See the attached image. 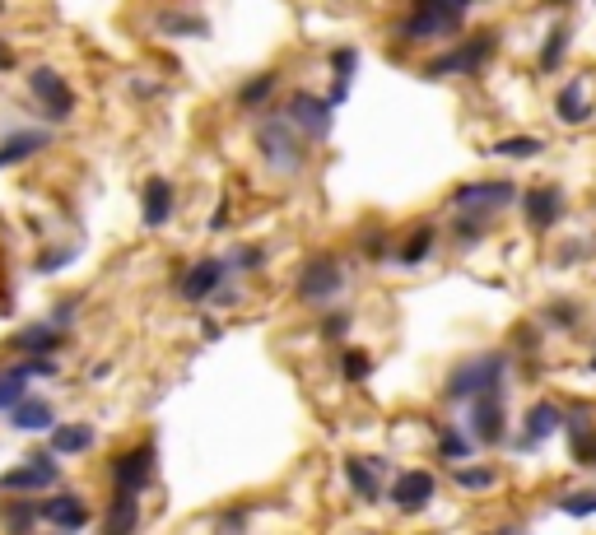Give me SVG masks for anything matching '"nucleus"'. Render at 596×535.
<instances>
[{"label":"nucleus","instance_id":"f257e3e1","mask_svg":"<svg viewBox=\"0 0 596 535\" xmlns=\"http://www.w3.org/2000/svg\"><path fill=\"white\" fill-rule=\"evenodd\" d=\"M261 159L271 163L275 173H298L303 168V145H298V126H289V117H266L257 131Z\"/></svg>","mask_w":596,"mask_h":535},{"label":"nucleus","instance_id":"f03ea898","mask_svg":"<svg viewBox=\"0 0 596 535\" xmlns=\"http://www.w3.org/2000/svg\"><path fill=\"white\" fill-rule=\"evenodd\" d=\"M471 0H415L410 19L401 24L406 38H443V33H457L461 14H466Z\"/></svg>","mask_w":596,"mask_h":535},{"label":"nucleus","instance_id":"7ed1b4c3","mask_svg":"<svg viewBox=\"0 0 596 535\" xmlns=\"http://www.w3.org/2000/svg\"><path fill=\"white\" fill-rule=\"evenodd\" d=\"M503 368H508L503 354H480V359L461 363L457 373L447 377V401H471V396H480V391H499L503 387Z\"/></svg>","mask_w":596,"mask_h":535},{"label":"nucleus","instance_id":"20e7f679","mask_svg":"<svg viewBox=\"0 0 596 535\" xmlns=\"http://www.w3.org/2000/svg\"><path fill=\"white\" fill-rule=\"evenodd\" d=\"M340 289H345V266H340L336 256L322 252L298 270V298H303V303H326V298H336Z\"/></svg>","mask_w":596,"mask_h":535},{"label":"nucleus","instance_id":"39448f33","mask_svg":"<svg viewBox=\"0 0 596 535\" xmlns=\"http://www.w3.org/2000/svg\"><path fill=\"white\" fill-rule=\"evenodd\" d=\"M61 480V470H56L52 456H28V466H14L0 475V489H10V494H38V489H52Z\"/></svg>","mask_w":596,"mask_h":535},{"label":"nucleus","instance_id":"423d86ee","mask_svg":"<svg viewBox=\"0 0 596 535\" xmlns=\"http://www.w3.org/2000/svg\"><path fill=\"white\" fill-rule=\"evenodd\" d=\"M33 98H38L42 103V112H47V117L52 121H66L70 112H75V94H70V84L61 80V75H56V70H47V66H38L33 70Z\"/></svg>","mask_w":596,"mask_h":535},{"label":"nucleus","instance_id":"0eeeda50","mask_svg":"<svg viewBox=\"0 0 596 535\" xmlns=\"http://www.w3.org/2000/svg\"><path fill=\"white\" fill-rule=\"evenodd\" d=\"M149 480H154V447H131L126 456H117L112 461V484L117 489H126V494H140V489H149Z\"/></svg>","mask_w":596,"mask_h":535},{"label":"nucleus","instance_id":"6e6552de","mask_svg":"<svg viewBox=\"0 0 596 535\" xmlns=\"http://www.w3.org/2000/svg\"><path fill=\"white\" fill-rule=\"evenodd\" d=\"M224 275H233L229 261H219V256H205V261L187 266V275H182V298H187V303H201V298L219 294V289H224Z\"/></svg>","mask_w":596,"mask_h":535},{"label":"nucleus","instance_id":"1a4fd4ad","mask_svg":"<svg viewBox=\"0 0 596 535\" xmlns=\"http://www.w3.org/2000/svg\"><path fill=\"white\" fill-rule=\"evenodd\" d=\"M285 117L294 121L308 140H326V135H331V103H322V98H312V94H294V98H289Z\"/></svg>","mask_w":596,"mask_h":535},{"label":"nucleus","instance_id":"9d476101","mask_svg":"<svg viewBox=\"0 0 596 535\" xmlns=\"http://www.w3.org/2000/svg\"><path fill=\"white\" fill-rule=\"evenodd\" d=\"M471 433H475V442H485V447H494V442L503 438V396L499 391L471 396Z\"/></svg>","mask_w":596,"mask_h":535},{"label":"nucleus","instance_id":"9b49d317","mask_svg":"<svg viewBox=\"0 0 596 535\" xmlns=\"http://www.w3.org/2000/svg\"><path fill=\"white\" fill-rule=\"evenodd\" d=\"M489 52H494V38L480 33V38H471L466 47H457V52L438 56L434 66H429V75H471V70H480L489 61Z\"/></svg>","mask_w":596,"mask_h":535},{"label":"nucleus","instance_id":"f8f14e48","mask_svg":"<svg viewBox=\"0 0 596 535\" xmlns=\"http://www.w3.org/2000/svg\"><path fill=\"white\" fill-rule=\"evenodd\" d=\"M517 201V187L513 182H466V187L452 191V205L457 210H494V205H508Z\"/></svg>","mask_w":596,"mask_h":535},{"label":"nucleus","instance_id":"ddd939ff","mask_svg":"<svg viewBox=\"0 0 596 535\" xmlns=\"http://www.w3.org/2000/svg\"><path fill=\"white\" fill-rule=\"evenodd\" d=\"M434 475L429 470H406L401 480L392 484V503L401 512H420V508H429V498H434Z\"/></svg>","mask_w":596,"mask_h":535},{"label":"nucleus","instance_id":"4468645a","mask_svg":"<svg viewBox=\"0 0 596 535\" xmlns=\"http://www.w3.org/2000/svg\"><path fill=\"white\" fill-rule=\"evenodd\" d=\"M38 517H42V522H52V526H61V531H84V526H89V508H84L80 494L47 498V503L38 508Z\"/></svg>","mask_w":596,"mask_h":535},{"label":"nucleus","instance_id":"2eb2a0df","mask_svg":"<svg viewBox=\"0 0 596 535\" xmlns=\"http://www.w3.org/2000/svg\"><path fill=\"white\" fill-rule=\"evenodd\" d=\"M66 345V335H61V326H52V321H38V326H24V331L10 340L14 354H52V349Z\"/></svg>","mask_w":596,"mask_h":535},{"label":"nucleus","instance_id":"dca6fc26","mask_svg":"<svg viewBox=\"0 0 596 535\" xmlns=\"http://www.w3.org/2000/svg\"><path fill=\"white\" fill-rule=\"evenodd\" d=\"M378 470H382L378 456H373V461H368V456H350V461H345V480H350V489L364 498V503H378L382 498Z\"/></svg>","mask_w":596,"mask_h":535},{"label":"nucleus","instance_id":"f3484780","mask_svg":"<svg viewBox=\"0 0 596 535\" xmlns=\"http://www.w3.org/2000/svg\"><path fill=\"white\" fill-rule=\"evenodd\" d=\"M145 224L149 228H163L168 219H173V187L163 182V177H149V187H145Z\"/></svg>","mask_w":596,"mask_h":535},{"label":"nucleus","instance_id":"a211bd4d","mask_svg":"<svg viewBox=\"0 0 596 535\" xmlns=\"http://www.w3.org/2000/svg\"><path fill=\"white\" fill-rule=\"evenodd\" d=\"M52 419H56L52 405L38 401V396H24V401L10 410V424L24 428V433H47V428H52Z\"/></svg>","mask_w":596,"mask_h":535},{"label":"nucleus","instance_id":"6ab92c4d","mask_svg":"<svg viewBox=\"0 0 596 535\" xmlns=\"http://www.w3.org/2000/svg\"><path fill=\"white\" fill-rule=\"evenodd\" d=\"M527 224L531 228H550L559 219V214H564V201H559V191H550V187H536V191H527Z\"/></svg>","mask_w":596,"mask_h":535},{"label":"nucleus","instance_id":"aec40b11","mask_svg":"<svg viewBox=\"0 0 596 535\" xmlns=\"http://www.w3.org/2000/svg\"><path fill=\"white\" fill-rule=\"evenodd\" d=\"M555 112L569 121V126H578V121L592 117V103H587V84H583V80L564 84V89H559V98H555Z\"/></svg>","mask_w":596,"mask_h":535},{"label":"nucleus","instance_id":"412c9836","mask_svg":"<svg viewBox=\"0 0 596 535\" xmlns=\"http://www.w3.org/2000/svg\"><path fill=\"white\" fill-rule=\"evenodd\" d=\"M47 145V131H14L5 145H0V168H14V163H24L28 154H38Z\"/></svg>","mask_w":596,"mask_h":535},{"label":"nucleus","instance_id":"4be33fe9","mask_svg":"<svg viewBox=\"0 0 596 535\" xmlns=\"http://www.w3.org/2000/svg\"><path fill=\"white\" fill-rule=\"evenodd\" d=\"M108 535H126V531H136L140 526V503L136 494H126V489H117V498H112V508H108Z\"/></svg>","mask_w":596,"mask_h":535},{"label":"nucleus","instance_id":"5701e85b","mask_svg":"<svg viewBox=\"0 0 596 535\" xmlns=\"http://www.w3.org/2000/svg\"><path fill=\"white\" fill-rule=\"evenodd\" d=\"M559 424H564V415H559V410H555L550 401L531 405V410H527V442H545Z\"/></svg>","mask_w":596,"mask_h":535},{"label":"nucleus","instance_id":"b1692460","mask_svg":"<svg viewBox=\"0 0 596 535\" xmlns=\"http://www.w3.org/2000/svg\"><path fill=\"white\" fill-rule=\"evenodd\" d=\"M52 447H56V452H89V447H94V428H89V424L56 428L52 424Z\"/></svg>","mask_w":596,"mask_h":535},{"label":"nucleus","instance_id":"393cba45","mask_svg":"<svg viewBox=\"0 0 596 535\" xmlns=\"http://www.w3.org/2000/svg\"><path fill=\"white\" fill-rule=\"evenodd\" d=\"M159 28H163V33H177V38H182V33H191V38H205V33H210V24H205V19H196V14H187V19H182L177 10L159 14Z\"/></svg>","mask_w":596,"mask_h":535},{"label":"nucleus","instance_id":"a878e982","mask_svg":"<svg viewBox=\"0 0 596 535\" xmlns=\"http://www.w3.org/2000/svg\"><path fill=\"white\" fill-rule=\"evenodd\" d=\"M429 252H434V228H415V233L401 242V261H406V266H420Z\"/></svg>","mask_w":596,"mask_h":535},{"label":"nucleus","instance_id":"bb28decb","mask_svg":"<svg viewBox=\"0 0 596 535\" xmlns=\"http://www.w3.org/2000/svg\"><path fill=\"white\" fill-rule=\"evenodd\" d=\"M541 149H545L541 140H531V135H513V140H499L494 154H503V159H536Z\"/></svg>","mask_w":596,"mask_h":535},{"label":"nucleus","instance_id":"cd10ccee","mask_svg":"<svg viewBox=\"0 0 596 535\" xmlns=\"http://www.w3.org/2000/svg\"><path fill=\"white\" fill-rule=\"evenodd\" d=\"M271 89H275V75L266 70V75H257V80H247L243 89H238V103H243V107H257V103H266V98H271Z\"/></svg>","mask_w":596,"mask_h":535},{"label":"nucleus","instance_id":"c85d7f7f","mask_svg":"<svg viewBox=\"0 0 596 535\" xmlns=\"http://www.w3.org/2000/svg\"><path fill=\"white\" fill-rule=\"evenodd\" d=\"M24 396H28V387H24V377H19V373L0 377V410H5V415H10V410L24 401Z\"/></svg>","mask_w":596,"mask_h":535},{"label":"nucleus","instance_id":"c756f323","mask_svg":"<svg viewBox=\"0 0 596 535\" xmlns=\"http://www.w3.org/2000/svg\"><path fill=\"white\" fill-rule=\"evenodd\" d=\"M564 42H569V28H555L550 38H545V52H541V70H555L564 61Z\"/></svg>","mask_w":596,"mask_h":535},{"label":"nucleus","instance_id":"7c9ffc66","mask_svg":"<svg viewBox=\"0 0 596 535\" xmlns=\"http://www.w3.org/2000/svg\"><path fill=\"white\" fill-rule=\"evenodd\" d=\"M559 512H569V517H592V512H596V494H569V498H559Z\"/></svg>","mask_w":596,"mask_h":535},{"label":"nucleus","instance_id":"2f4dec72","mask_svg":"<svg viewBox=\"0 0 596 535\" xmlns=\"http://www.w3.org/2000/svg\"><path fill=\"white\" fill-rule=\"evenodd\" d=\"M443 456L447 461H466V456H471V442L461 438L457 428H443Z\"/></svg>","mask_w":596,"mask_h":535},{"label":"nucleus","instance_id":"473e14b6","mask_svg":"<svg viewBox=\"0 0 596 535\" xmlns=\"http://www.w3.org/2000/svg\"><path fill=\"white\" fill-rule=\"evenodd\" d=\"M38 522V508H33V503H14L10 512H5V526H10V531H24V526H33Z\"/></svg>","mask_w":596,"mask_h":535},{"label":"nucleus","instance_id":"72a5a7b5","mask_svg":"<svg viewBox=\"0 0 596 535\" xmlns=\"http://www.w3.org/2000/svg\"><path fill=\"white\" fill-rule=\"evenodd\" d=\"M340 368H345V377H350V382H364V377H368V354H359V349H345Z\"/></svg>","mask_w":596,"mask_h":535},{"label":"nucleus","instance_id":"f704fd0d","mask_svg":"<svg viewBox=\"0 0 596 535\" xmlns=\"http://www.w3.org/2000/svg\"><path fill=\"white\" fill-rule=\"evenodd\" d=\"M457 484H461V489H489V484H494V470L466 466V470H457Z\"/></svg>","mask_w":596,"mask_h":535},{"label":"nucleus","instance_id":"c9c22d12","mask_svg":"<svg viewBox=\"0 0 596 535\" xmlns=\"http://www.w3.org/2000/svg\"><path fill=\"white\" fill-rule=\"evenodd\" d=\"M354 66H359V52H354V47H340V52H331V70H336V75H345V80H350Z\"/></svg>","mask_w":596,"mask_h":535},{"label":"nucleus","instance_id":"e433bc0d","mask_svg":"<svg viewBox=\"0 0 596 535\" xmlns=\"http://www.w3.org/2000/svg\"><path fill=\"white\" fill-rule=\"evenodd\" d=\"M573 456H578V461H596V438L592 433H573Z\"/></svg>","mask_w":596,"mask_h":535},{"label":"nucleus","instance_id":"4c0bfd02","mask_svg":"<svg viewBox=\"0 0 596 535\" xmlns=\"http://www.w3.org/2000/svg\"><path fill=\"white\" fill-rule=\"evenodd\" d=\"M257 266H261V252H257V247H243V252L229 261V270H257Z\"/></svg>","mask_w":596,"mask_h":535},{"label":"nucleus","instance_id":"58836bf2","mask_svg":"<svg viewBox=\"0 0 596 535\" xmlns=\"http://www.w3.org/2000/svg\"><path fill=\"white\" fill-rule=\"evenodd\" d=\"M322 331H326V335H345V331H350V317H345V312H340V317H326Z\"/></svg>","mask_w":596,"mask_h":535},{"label":"nucleus","instance_id":"ea45409f","mask_svg":"<svg viewBox=\"0 0 596 535\" xmlns=\"http://www.w3.org/2000/svg\"><path fill=\"white\" fill-rule=\"evenodd\" d=\"M70 321H75V303H61V308L52 312V326H61V331H66Z\"/></svg>","mask_w":596,"mask_h":535},{"label":"nucleus","instance_id":"a19ab883","mask_svg":"<svg viewBox=\"0 0 596 535\" xmlns=\"http://www.w3.org/2000/svg\"><path fill=\"white\" fill-rule=\"evenodd\" d=\"M345 98H350V80H345V75H336V84H331V98H326V103H345Z\"/></svg>","mask_w":596,"mask_h":535},{"label":"nucleus","instance_id":"79ce46f5","mask_svg":"<svg viewBox=\"0 0 596 535\" xmlns=\"http://www.w3.org/2000/svg\"><path fill=\"white\" fill-rule=\"evenodd\" d=\"M364 252H368V256H382V252H387V242H382V233H368V238H364Z\"/></svg>","mask_w":596,"mask_h":535},{"label":"nucleus","instance_id":"37998d69","mask_svg":"<svg viewBox=\"0 0 596 535\" xmlns=\"http://www.w3.org/2000/svg\"><path fill=\"white\" fill-rule=\"evenodd\" d=\"M238 526H247L243 512H229V517H219V531H238Z\"/></svg>","mask_w":596,"mask_h":535},{"label":"nucleus","instance_id":"c03bdc74","mask_svg":"<svg viewBox=\"0 0 596 535\" xmlns=\"http://www.w3.org/2000/svg\"><path fill=\"white\" fill-rule=\"evenodd\" d=\"M224 224H229V205H219V210L210 214V228H224Z\"/></svg>","mask_w":596,"mask_h":535},{"label":"nucleus","instance_id":"a18cd8bd","mask_svg":"<svg viewBox=\"0 0 596 535\" xmlns=\"http://www.w3.org/2000/svg\"><path fill=\"white\" fill-rule=\"evenodd\" d=\"M555 5H564V0H555Z\"/></svg>","mask_w":596,"mask_h":535},{"label":"nucleus","instance_id":"49530a36","mask_svg":"<svg viewBox=\"0 0 596 535\" xmlns=\"http://www.w3.org/2000/svg\"><path fill=\"white\" fill-rule=\"evenodd\" d=\"M592 368H596V359H592Z\"/></svg>","mask_w":596,"mask_h":535}]
</instances>
